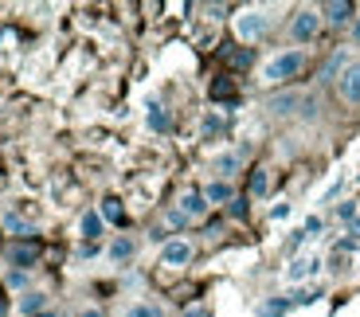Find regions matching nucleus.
I'll return each mask as SVG.
<instances>
[{
  "label": "nucleus",
  "mask_w": 360,
  "mask_h": 317,
  "mask_svg": "<svg viewBox=\"0 0 360 317\" xmlns=\"http://www.w3.org/2000/svg\"><path fill=\"white\" fill-rule=\"evenodd\" d=\"M302 67H306V51H302V47H290V51L270 55L266 63H262L259 82H262V86H278V82H286V79H294V75H302Z\"/></svg>",
  "instance_id": "1"
},
{
  "label": "nucleus",
  "mask_w": 360,
  "mask_h": 317,
  "mask_svg": "<svg viewBox=\"0 0 360 317\" xmlns=\"http://www.w3.org/2000/svg\"><path fill=\"white\" fill-rule=\"evenodd\" d=\"M270 32V12L266 8H243L239 16H235V36L243 39V44H259L262 36Z\"/></svg>",
  "instance_id": "2"
},
{
  "label": "nucleus",
  "mask_w": 360,
  "mask_h": 317,
  "mask_svg": "<svg viewBox=\"0 0 360 317\" xmlns=\"http://www.w3.org/2000/svg\"><path fill=\"white\" fill-rule=\"evenodd\" d=\"M317 32H321V12L317 8H297L290 16V39L294 44H314Z\"/></svg>",
  "instance_id": "3"
},
{
  "label": "nucleus",
  "mask_w": 360,
  "mask_h": 317,
  "mask_svg": "<svg viewBox=\"0 0 360 317\" xmlns=\"http://www.w3.org/2000/svg\"><path fill=\"white\" fill-rule=\"evenodd\" d=\"M337 98H341L345 106L360 110V59H352V63L345 67V75L337 79Z\"/></svg>",
  "instance_id": "4"
},
{
  "label": "nucleus",
  "mask_w": 360,
  "mask_h": 317,
  "mask_svg": "<svg viewBox=\"0 0 360 317\" xmlns=\"http://www.w3.org/2000/svg\"><path fill=\"white\" fill-rule=\"evenodd\" d=\"M192 254H196L192 239H169V243L161 247V266H172V271H180V266H188V263H192Z\"/></svg>",
  "instance_id": "5"
},
{
  "label": "nucleus",
  "mask_w": 360,
  "mask_h": 317,
  "mask_svg": "<svg viewBox=\"0 0 360 317\" xmlns=\"http://www.w3.org/2000/svg\"><path fill=\"white\" fill-rule=\"evenodd\" d=\"M317 274H321V254H297L294 263L286 266L290 286H297V282H306V278H317Z\"/></svg>",
  "instance_id": "6"
},
{
  "label": "nucleus",
  "mask_w": 360,
  "mask_h": 317,
  "mask_svg": "<svg viewBox=\"0 0 360 317\" xmlns=\"http://www.w3.org/2000/svg\"><path fill=\"white\" fill-rule=\"evenodd\" d=\"M207 208H212V204L204 200V192H200V188L180 192V200H176V212H180L184 219H204V216H207Z\"/></svg>",
  "instance_id": "7"
},
{
  "label": "nucleus",
  "mask_w": 360,
  "mask_h": 317,
  "mask_svg": "<svg viewBox=\"0 0 360 317\" xmlns=\"http://www.w3.org/2000/svg\"><path fill=\"white\" fill-rule=\"evenodd\" d=\"M239 169H243V153H239V149H224V153H216V161H212L216 181H231Z\"/></svg>",
  "instance_id": "8"
},
{
  "label": "nucleus",
  "mask_w": 360,
  "mask_h": 317,
  "mask_svg": "<svg viewBox=\"0 0 360 317\" xmlns=\"http://www.w3.org/2000/svg\"><path fill=\"white\" fill-rule=\"evenodd\" d=\"M47 294L44 290H24L16 298V317H39V313H47Z\"/></svg>",
  "instance_id": "9"
},
{
  "label": "nucleus",
  "mask_w": 360,
  "mask_h": 317,
  "mask_svg": "<svg viewBox=\"0 0 360 317\" xmlns=\"http://www.w3.org/2000/svg\"><path fill=\"white\" fill-rule=\"evenodd\" d=\"M137 254V239H129V235H117V239H110V247H106V263H114V266H126L129 259Z\"/></svg>",
  "instance_id": "10"
},
{
  "label": "nucleus",
  "mask_w": 360,
  "mask_h": 317,
  "mask_svg": "<svg viewBox=\"0 0 360 317\" xmlns=\"http://www.w3.org/2000/svg\"><path fill=\"white\" fill-rule=\"evenodd\" d=\"M4 259H8L16 271H32V266H36V259H39V251L32 243H12L8 251H4Z\"/></svg>",
  "instance_id": "11"
},
{
  "label": "nucleus",
  "mask_w": 360,
  "mask_h": 317,
  "mask_svg": "<svg viewBox=\"0 0 360 317\" xmlns=\"http://www.w3.org/2000/svg\"><path fill=\"white\" fill-rule=\"evenodd\" d=\"M321 20L325 24H333V27H341V24H349L352 16H356V8L352 4H345V0H329V4H321Z\"/></svg>",
  "instance_id": "12"
},
{
  "label": "nucleus",
  "mask_w": 360,
  "mask_h": 317,
  "mask_svg": "<svg viewBox=\"0 0 360 317\" xmlns=\"http://www.w3.org/2000/svg\"><path fill=\"white\" fill-rule=\"evenodd\" d=\"M0 227H4L8 235H16V239H32V235H36V224L24 219V216H16V212H4V216H0Z\"/></svg>",
  "instance_id": "13"
},
{
  "label": "nucleus",
  "mask_w": 360,
  "mask_h": 317,
  "mask_svg": "<svg viewBox=\"0 0 360 317\" xmlns=\"http://www.w3.org/2000/svg\"><path fill=\"white\" fill-rule=\"evenodd\" d=\"M349 63H352L349 47H337V51L329 55V63L321 67V79H325V82H337V79H341V75H345V67H349Z\"/></svg>",
  "instance_id": "14"
},
{
  "label": "nucleus",
  "mask_w": 360,
  "mask_h": 317,
  "mask_svg": "<svg viewBox=\"0 0 360 317\" xmlns=\"http://www.w3.org/2000/svg\"><path fill=\"white\" fill-rule=\"evenodd\" d=\"M79 235H82V239H102V235H106V219H102L94 208L82 212V219H79Z\"/></svg>",
  "instance_id": "15"
},
{
  "label": "nucleus",
  "mask_w": 360,
  "mask_h": 317,
  "mask_svg": "<svg viewBox=\"0 0 360 317\" xmlns=\"http://www.w3.org/2000/svg\"><path fill=\"white\" fill-rule=\"evenodd\" d=\"M145 126L153 129V134H169V129H172L169 110H165V106H157V102H149V110H145Z\"/></svg>",
  "instance_id": "16"
},
{
  "label": "nucleus",
  "mask_w": 360,
  "mask_h": 317,
  "mask_svg": "<svg viewBox=\"0 0 360 317\" xmlns=\"http://www.w3.org/2000/svg\"><path fill=\"white\" fill-rule=\"evenodd\" d=\"M122 317H169V313H165L161 302H145V298H137V302H129V306L122 309Z\"/></svg>",
  "instance_id": "17"
},
{
  "label": "nucleus",
  "mask_w": 360,
  "mask_h": 317,
  "mask_svg": "<svg viewBox=\"0 0 360 317\" xmlns=\"http://www.w3.org/2000/svg\"><path fill=\"white\" fill-rule=\"evenodd\" d=\"M297 106H302V98H297L294 91H286V94H274V98H266V110L274 114V118H282V114H294Z\"/></svg>",
  "instance_id": "18"
},
{
  "label": "nucleus",
  "mask_w": 360,
  "mask_h": 317,
  "mask_svg": "<svg viewBox=\"0 0 360 317\" xmlns=\"http://www.w3.org/2000/svg\"><path fill=\"white\" fill-rule=\"evenodd\" d=\"M200 192H204L207 204H231V200H235V192H231V184H227V181H212L207 188H200Z\"/></svg>",
  "instance_id": "19"
},
{
  "label": "nucleus",
  "mask_w": 360,
  "mask_h": 317,
  "mask_svg": "<svg viewBox=\"0 0 360 317\" xmlns=\"http://www.w3.org/2000/svg\"><path fill=\"white\" fill-rule=\"evenodd\" d=\"M290 309H294V298H270L255 309V317H286Z\"/></svg>",
  "instance_id": "20"
},
{
  "label": "nucleus",
  "mask_w": 360,
  "mask_h": 317,
  "mask_svg": "<svg viewBox=\"0 0 360 317\" xmlns=\"http://www.w3.org/2000/svg\"><path fill=\"white\" fill-rule=\"evenodd\" d=\"M98 216L106 219V224H122V219H126V212H122V200L106 196V200H102V208H98Z\"/></svg>",
  "instance_id": "21"
},
{
  "label": "nucleus",
  "mask_w": 360,
  "mask_h": 317,
  "mask_svg": "<svg viewBox=\"0 0 360 317\" xmlns=\"http://www.w3.org/2000/svg\"><path fill=\"white\" fill-rule=\"evenodd\" d=\"M356 216H360V200H341V204H337V219H341L345 227L356 224Z\"/></svg>",
  "instance_id": "22"
},
{
  "label": "nucleus",
  "mask_w": 360,
  "mask_h": 317,
  "mask_svg": "<svg viewBox=\"0 0 360 317\" xmlns=\"http://www.w3.org/2000/svg\"><path fill=\"white\" fill-rule=\"evenodd\" d=\"M266 192H270V172H266V169H255V172H251V196L262 200Z\"/></svg>",
  "instance_id": "23"
},
{
  "label": "nucleus",
  "mask_w": 360,
  "mask_h": 317,
  "mask_svg": "<svg viewBox=\"0 0 360 317\" xmlns=\"http://www.w3.org/2000/svg\"><path fill=\"white\" fill-rule=\"evenodd\" d=\"M219 129H224V122H219L216 114H207V118H204V126H200V134H204V137H212V134H219Z\"/></svg>",
  "instance_id": "24"
},
{
  "label": "nucleus",
  "mask_w": 360,
  "mask_h": 317,
  "mask_svg": "<svg viewBox=\"0 0 360 317\" xmlns=\"http://www.w3.org/2000/svg\"><path fill=\"white\" fill-rule=\"evenodd\" d=\"M227 216H231V219H243V216H247V200L235 196L231 204H227Z\"/></svg>",
  "instance_id": "25"
},
{
  "label": "nucleus",
  "mask_w": 360,
  "mask_h": 317,
  "mask_svg": "<svg viewBox=\"0 0 360 317\" xmlns=\"http://www.w3.org/2000/svg\"><path fill=\"white\" fill-rule=\"evenodd\" d=\"M341 184H345V176H337V181H333V184H329V188L321 192V204H329V200H333L337 192H341Z\"/></svg>",
  "instance_id": "26"
},
{
  "label": "nucleus",
  "mask_w": 360,
  "mask_h": 317,
  "mask_svg": "<svg viewBox=\"0 0 360 317\" xmlns=\"http://www.w3.org/2000/svg\"><path fill=\"white\" fill-rule=\"evenodd\" d=\"M8 286H16V290H24V286H27V274H24V271H12V274H8Z\"/></svg>",
  "instance_id": "27"
},
{
  "label": "nucleus",
  "mask_w": 360,
  "mask_h": 317,
  "mask_svg": "<svg viewBox=\"0 0 360 317\" xmlns=\"http://www.w3.org/2000/svg\"><path fill=\"white\" fill-rule=\"evenodd\" d=\"M75 317H106V309H98V306H82Z\"/></svg>",
  "instance_id": "28"
},
{
  "label": "nucleus",
  "mask_w": 360,
  "mask_h": 317,
  "mask_svg": "<svg viewBox=\"0 0 360 317\" xmlns=\"http://www.w3.org/2000/svg\"><path fill=\"white\" fill-rule=\"evenodd\" d=\"M302 231H306V235H317V231H321V219H317V216H309V219H306V227H302Z\"/></svg>",
  "instance_id": "29"
},
{
  "label": "nucleus",
  "mask_w": 360,
  "mask_h": 317,
  "mask_svg": "<svg viewBox=\"0 0 360 317\" xmlns=\"http://www.w3.org/2000/svg\"><path fill=\"white\" fill-rule=\"evenodd\" d=\"M290 216V204H274V208H270V219H286Z\"/></svg>",
  "instance_id": "30"
},
{
  "label": "nucleus",
  "mask_w": 360,
  "mask_h": 317,
  "mask_svg": "<svg viewBox=\"0 0 360 317\" xmlns=\"http://www.w3.org/2000/svg\"><path fill=\"white\" fill-rule=\"evenodd\" d=\"M180 317H207V309H204V306H200V302H196V306H188V309H184V313H180Z\"/></svg>",
  "instance_id": "31"
},
{
  "label": "nucleus",
  "mask_w": 360,
  "mask_h": 317,
  "mask_svg": "<svg viewBox=\"0 0 360 317\" xmlns=\"http://www.w3.org/2000/svg\"><path fill=\"white\" fill-rule=\"evenodd\" d=\"M231 63H235V67H247V63H251V51H239V55L231 59Z\"/></svg>",
  "instance_id": "32"
},
{
  "label": "nucleus",
  "mask_w": 360,
  "mask_h": 317,
  "mask_svg": "<svg viewBox=\"0 0 360 317\" xmlns=\"http://www.w3.org/2000/svg\"><path fill=\"white\" fill-rule=\"evenodd\" d=\"M352 39L360 44V12H356V20H352Z\"/></svg>",
  "instance_id": "33"
},
{
  "label": "nucleus",
  "mask_w": 360,
  "mask_h": 317,
  "mask_svg": "<svg viewBox=\"0 0 360 317\" xmlns=\"http://www.w3.org/2000/svg\"><path fill=\"white\" fill-rule=\"evenodd\" d=\"M4 313H8V309H4V294H0V317H4Z\"/></svg>",
  "instance_id": "34"
},
{
  "label": "nucleus",
  "mask_w": 360,
  "mask_h": 317,
  "mask_svg": "<svg viewBox=\"0 0 360 317\" xmlns=\"http://www.w3.org/2000/svg\"><path fill=\"white\" fill-rule=\"evenodd\" d=\"M39 317H59V313H51V309H47V313H39Z\"/></svg>",
  "instance_id": "35"
}]
</instances>
